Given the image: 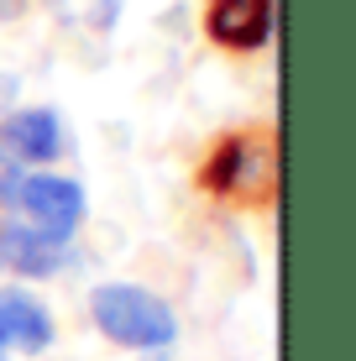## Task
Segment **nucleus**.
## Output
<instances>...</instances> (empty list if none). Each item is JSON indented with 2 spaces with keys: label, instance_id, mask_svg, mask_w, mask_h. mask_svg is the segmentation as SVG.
<instances>
[{
  "label": "nucleus",
  "instance_id": "obj_1",
  "mask_svg": "<svg viewBox=\"0 0 356 361\" xmlns=\"http://www.w3.org/2000/svg\"><path fill=\"white\" fill-rule=\"evenodd\" d=\"M90 319L105 341L126 345V351H163L178 335L173 309L137 283H100L90 293Z\"/></svg>",
  "mask_w": 356,
  "mask_h": 361
},
{
  "label": "nucleus",
  "instance_id": "obj_2",
  "mask_svg": "<svg viewBox=\"0 0 356 361\" xmlns=\"http://www.w3.org/2000/svg\"><path fill=\"white\" fill-rule=\"evenodd\" d=\"M200 183L220 199H241V204H267L278 194V136L267 131H236L220 136L215 152L204 157Z\"/></svg>",
  "mask_w": 356,
  "mask_h": 361
},
{
  "label": "nucleus",
  "instance_id": "obj_3",
  "mask_svg": "<svg viewBox=\"0 0 356 361\" xmlns=\"http://www.w3.org/2000/svg\"><path fill=\"white\" fill-rule=\"evenodd\" d=\"M0 199H6L11 209H21L32 226L53 231V235H73V226L84 220V189L73 178H58V173L6 168V178H0Z\"/></svg>",
  "mask_w": 356,
  "mask_h": 361
},
{
  "label": "nucleus",
  "instance_id": "obj_4",
  "mask_svg": "<svg viewBox=\"0 0 356 361\" xmlns=\"http://www.w3.org/2000/svg\"><path fill=\"white\" fill-rule=\"evenodd\" d=\"M68 262V235H53L42 226H21V220H6L0 226V267L16 272V278H47Z\"/></svg>",
  "mask_w": 356,
  "mask_h": 361
},
{
  "label": "nucleus",
  "instance_id": "obj_5",
  "mask_svg": "<svg viewBox=\"0 0 356 361\" xmlns=\"http://www.w3.org/2000/svg\"><path fill=\"white\" fill-rule=\"evenodd\" d=\"M204 32H210L215 47L257 53V47L273 37V0H210Z\"/></svg>",
  "mask_w": 356,
  "mask_h": 361
},
{
  "label": "nucleus",
  "instance_id": "obj_6",
  "mask_svg": "<svg viewBox=\"0 0 356 361\" xmlns=\"http://www.w3.org/2000/svg\"><path fill=\"white\" fill-rule=\"evenodd\" d=\"M63 147V131H58L53 110H16L0 126V157L6 168H27V163H47Z\"/></svg>",
  "mask_w": 356,
  "mask_h": 361
},
{
  "label": "nucleus",
  "instance_id": "obj_7",
  "mask_svg": "<svg viewBox=\"0 0 356 361\" xmlns=\"http://www.w3.org/2000/svg\"><path fill=\"white\" fill-rule=\"evenodd\" d=\"M0 345L32 356L53 345V314L47 304L27 288H0Z\"/></svg>",
  "mask_w": 356,
  "mask_h": 361
},
{
  "label": "nucleus",
  "instance_id": "obj_8",
  "mask_svg": "<svg viewBox=\"0 0 356 361\" xmlns=\"http://www.w3.org/2000/svg\"><path fill=\"white\" fill-rule=\"evenodd\" d=\"M27 11V0H0V21H16Z\"/></svg>",
  "mask_w": 356,
  "mask_h": 361
},
{
  "label": "nucleus",
  "instance_id": "obj_9",
  "mask_svg": "<svg viewBox=\"0 0 356 361\" xmlns=\"http://www.w3.org/2000/svg\"><path fill=\"white\" fill-rule=\"evenodd\" d=\"M0 361H6V345H0Z\"/></svg>",
  "mask_w": 356,
  "mask_h": 361
}]
</instances>
